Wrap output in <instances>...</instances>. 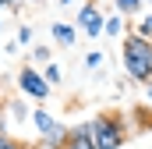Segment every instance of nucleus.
<instances>
[{"mask_svg":"<svg viewBox=\"0 0 152 149\" xmlns=\"http://www.w3.org/2000/svg\"><path fill=\"white\" fill-rule=\"evenodd\" d=\"M0 29H4V21H0Z\"/></svg>","mask_w":152,"mask_h":149,"instance_id":"obj_21","label":"nucleus"},{"mask_svg":"<svg viewBox=\"0 0 152 149\" xmlns=\"http://www.w3.org/2000/svg\"><path fill=\"white\" fill-rule=\"evenodd\" d=\"M18 89H21V96H28V100H39V103H42V100L53 92V85L42 78V71L28 68V64L18 71Z\"/></svg>","mask_w":152,"mask_h":149,"instance_id":"obj_4","label":"nucleus"},{"mask_svg":"<svg viewBox=\"0 0 152 149\" xmlns=\"http://www.w3.org/2000/svg\"><path fill=\"white\" fill-rule=\"evenodd\" d=\"M0 149H25L14 135H7V131H0Z\"/></svg>","mask_w":152,"mask_h":149,"instance_id":"obj_12","label":"nucleus"},{"mask_svg":"<svg viewBox=\"0 0 152 149\" xmlns=\"http://www.w3.org/2000/svg\"><path fill=\"white\" fill-rule=\"evenodd\" d=\"M127 32H134V29L124 25V14H110L106 25H103V36H127Z\"/></svg>","mask_w":152,"mask_h":149,"instance_id":"obj_8","label":"nucleus"},{"mask_svg":"<svg viewBox=\"0 0 152 149\" xmlns=\"http://www.w3.org/2000/svg\"><path fill=\"white\" fill-rule=\"evenodd\" d=\"M0 7H18V0H0Z\"/></svg>","mask_w":152,"mask_h":149,"instance_id":"obj_17","label":"nucleus"},{"mask_svg":"<svg viewBox=\"0 0 152 149\" xmlns=\"http://www.w3.org/2000/svg\"><path fill=\"white\" fill-rule=\"evenodd\" d=\"M120 64L131 82H152V43L142 39L138 32H127L124 36V46H120Z\"/></svg>","mask_w":152,"mask_h":149,"instance_id":"obj_1","label":"nucleus"},{"mask_svg":"<svg viewBox=\"0 0 152 149\" xmlns=\"http://www.w3.org/2000/svg\"><path fill=\"white\" fill-rule=\"evenodd\" d=\"M134 32H138L142 39H149V43H152V11L142 18V21H138V29H134Z\"/></svg>","mask_w":152,"mask_h":149,"instance_id":"obj_10","label":"nucleus"},{"mask_svg":"<svg viewBox=\"0 0 152 149\" xmlns=\"http://www.w3.org/2000/svg\"><path fill=\"white\" fill-rule=\"evenodd\" d=\"M142 4H145V0H113L117 14H124V18H138V11H142Z\"/></svg>","mask_w":152,"mask_h":149,"instance_id":"obj_9","label":"nucleus"},{"mask_svg":"<svg viewBox=\"0 0 152 149\" xmlns=\"http://www.w3.org/2000/svg\"><path fill=\"white\" fill-rule=\"evenodd\" d=\"M32 124H36L39 135H42V149H64V139H67L71 128H64L46 107H36L32 110Z\"/></svg>","mask_w":152,"mask_h":149,"instance_id":"obj_3","label":"nucleus"},{"mask_svg":"<svg viewBox=\"0 0 152 149\" xmlns=\"http://www.w3.org/2000/svg\"><path fill=\"white\" fill-rule=\"evenodd\" d=\"M32 43V25H21L18 29V46H28Z\"/></svg>","mask_w":152,"mask_h":149,"instance_id":"obj_13","label":"nucleus"},{"mask_svg":"<svg viewBox=\"0 0 152 149\" xmlns=\"http://www.w3.org/2000/svg\"><path fill=\"white\" fill-rule=\"evenodd\" d=\"M0 53H4V50H0Z\"/></svg>","mask_w":152,"mask_h":149,"instance_id":"obj_22","label":"nucleus"},{"mask_svg":"<svg viewBox=\"0 0 152 149\" xmlns=\"http://www.w3.org/2000/svg\"><path fill=\"white\" fill-rule=\"evenodd\" d=\"M60 4H75V0H60Z\"/></svg>","mask_w":152,"mask_h":149,"instance_id":"obj_19","label":"nucleus"},{"mask_svg":"<svg viewBox=\"0 0 152 149\" xmlns=\"http://www.w3.org/2000/svg\"><path fill=\"white\" fill-rule=\"evenodd\" d=\"M50 57H53V53H50V46H36V50H32V60H42V64H50Z\"/></svg>","mask_w":152,"mask_h":149,"instance_id":"obj_14","label":"nucleus"},{"mask_svg":"<svg viewBox=\"0 0 152 149\" xmlns=\"http://www.w3.org/2000/svg\"><path fill=\"white\" fill-rule=\"evenodd\" d=\"M0 124H4V110H0Z\"/></svg>","mask_w":152,"mask_h":149,"instance_id":"obj_20","label":"nucleus"},{"mask_svg":"<svg viewBox=\"0 0 152 149\" xmlns=\"http://www.w3.org/2000/svg\"><path fill=\"white\" fill-rule=\"evenodd\" d=\"M7 110L14 114V117H18V121H25V110H28V107H25V103H18V100H14V103H7Z\"/></svg>","mask_w":152,"mask_h":149,"instance_id":"obj_15","label":"nucleus"},{"mask_svg":"<svg viewBox=\"0 0 152 149\" xmlns=\"http://www.w3.org/2000/svg\"><path fill=\"white\" fill-rule=\"evenodd\" d=\"M42 78H46L50 85H60V68H57V64H46V71H42Z\"/></svg>","mask_w":152,"mask_h":149,"instance_id":"obj_11","label":"nucleus"},{"mask_svg":"<svg viewBox=\"0 0 152 149\" xmlns=\"http://www.w3.org/2000/svg\"><path fill=\"white\" fill-rule=\"evenodd\" d=\"M145 92H149V100H152V82H149V85H145Z\"/></svg>","mask_w":152,"mask_h":149,"instance_id":"obj_18","label":"nucleus"},{"mask_svg":"<svg viewBox=\"0 0 152 149\" xmlns=\"http://www.w3.org/2000/svg\"><path fill=\"white\" fill-rule=\"evenodd\" d=\"M92 128V139H96V149H120L127 142V131H124V121L113 117V114H99L88 121Z\"/></svg>","mask_w":152,"mask_h":149,"instance_id":"obj_2","label":"nucleus"},{"mask_svg":"<svg viewBox=\"0 0 152 149\" xmlns=\"http://www.w3.org/2000/svg\"><path fill=\"white\" fill-rule=\"evenodd\" d=\"M85 64H88V68H99V64H103V53H99V50H92V53L85 57Z\"/></svg>","mask_w":152,"mask_h":149,"instance_id":"obj_16","label":"nucleus"},{"mask_svg":"<svg viewBox=\"0 0 152 149\" xmlns=\"http://www.w3.org/2000/svg\"><path fill=\"white\" fill-rule=\"evenodd\" d=\"M64 149H96V139H92V128L88 124H78L67 131V139H64Z\"/></svg>","mask_w":152,"mask_h":149,"instance_id":"obj_6","label":"nucleus"},{"mask_svg":"<svg viewBox=\"0 0 152 149\" xmlns=\"http://www.w3.org/2000/svg\"><path fill=\"white\" fill-rule=\"evenodd\" d=\"M50 32H53V39H57L60 46H75V39H78L75 25H67V21H53V25H50Z\"/></svg>","mask_w":152,"mask_h":149,"instance_id":"obj_7","label":"nucleus"},{"mask_svg":"<svg viewBox=\"0 0 152 149\" xmlns=\"http://www.w3.org/2000/svg\"><path fill=\"white\" fill-rule=\"evenodd\" d=\"M103 25H106V18H103V7L96 4V0H85L81 4V11H78V29L85 32V36H103Z\"/></svg>","mask_w":152,"mask_h":149,"instance_id":"obj_5","label":"nucleus"}]
</instances>
